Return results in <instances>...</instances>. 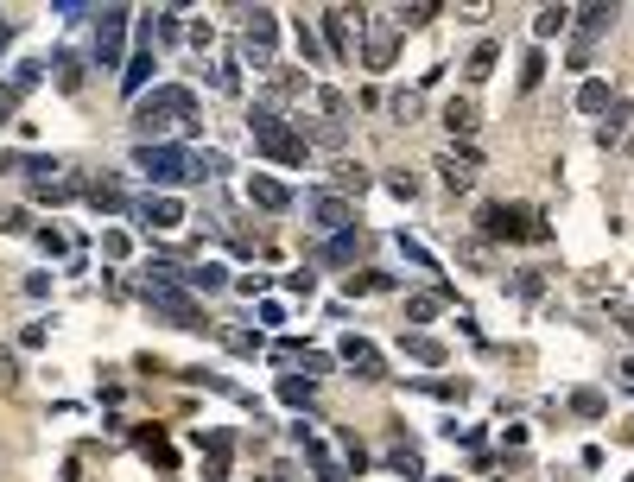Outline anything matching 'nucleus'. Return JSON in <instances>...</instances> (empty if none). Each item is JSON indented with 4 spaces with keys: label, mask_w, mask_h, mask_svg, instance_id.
Segmentation results:
<instances>
[{
    "label": "nucleus",
    "mask_w": 634,
    "mask_h": 482,
    "mask_svg": "<svg viewBox=\"0 0 634 482\" xmlns=\"http://www.w3.org/2000/svg\"><path fill=\"white\" fill-rule=\"evenodd\" d=\"M133 165H140L152 184L223 178V152H197V146H178V140H140V146H133Z\"/></svg>",
    "instance_id": "f257e3e1"
},
{
    "label": "nucleus",
    "mask_w": 634,
    "mask_h": 482,
    "mask_svg": "<svg viewBox=\"0 0 634 482\" xmlns=\"http://www.w3.org/2000/svg\"><path fill=\"white\" fill-rule=\"evenodd\" d=\"M197 96L184 89V83H165V89H152V96H140V109H133V127H140V140H165V133H197Z\"/></svg>",
    "instance_id": "f03ea898"
},
{
    "label": "nucleus",
    "mask_w": 634,
    "mask_h": 482,
    "mask_svg": "<svg viewBox=\"0 0 634 482\" xmlns=\"http://www.w3.org/2000/svg\"><path fill=\"white\" fill-rule=\"evenodd\" d=\"M248 133H254V146H260V159H273V165H305L311 159V140L298 127H286L273 109H260V102L248 109Z\"/></svg>",
    "instance_id": "7ed1b4c3"
},
{
    "label": "nucleus",
    "mask_w": 634,
    "mask_h": 482,
    "mask_svg": "<svg viewBox=\"0 0 634 482\" xmlns=\"http://www.w3.org/2000/svg\"><path fill=\"white\" fill-rule=\"evenodd\" d=\"M146 305L165 318V324H184V330H203V311H197V299L191 292H178L171 279H152L146 273Z\"/></svg>",
    "instance_id": "20e7f679"
},
{
    "label": "nucleus",
    "mask_w": 634,
    "mask_h": 482,
    "mask_svg": "<svg viewBox=\"0 0 634 482\" xmlns=\"http://www.w3.org/2000/svg\"><path fill=\"white\" fill-rule=\"evenodd\" d=\"M483 229L495 241H539L546 236V223L526 216V204H489V210H483Z\"/></svg>",
    "instance_id": "39448f33"
},
{
    "label": "nucleus",
    "mask_w": 634,
    "mask_h": 482,
    "mask_svg": "<svg viewBox=\"0 0 634 482\" xmlns=\"http://www.w3.org/2000/svg\"><path fill=\"white\" fill-rule=\"evenodd\" d=\"M305 210H311V223H317L324 236H349V229H356V204L337 197V191H311Z\"/></svg>",
    "instance_id": "423d86ee"
},
{
    "label": "nucleus",
    "mask_w": 634,
    "mask_h": 482,
    "mask_svg": "<svg viewBox=\"0 0 634 482\" xmlns=\"http://www.w3.org/2000/svg\"><path fill=\"white\" fill-rule=\"evenodd\" d=\"M609 26H616V6H584V19H577V38H571V58H565V64H571V70H584V64H590V51H597V38H603Z\"/></svg>",
    "instance_id": "0eeeda50"
},
{
    "label": "nucleus",
    "mask_w": 634,
    "mask_h": 482,
    "mask_svg": "<svg viewBox=\"0 0 634 482\" xmlns=\"http://www.w3.org/2000/svg\"><path fill=\"white\" fill-rule=\"evenodd\" d=\"M356 26L369 32V38H362V64H369V70H387L393 51H400V26H393V19H356Z\"/></svg>",
    "instance_id": "6e6552de"
},
{
    "label": "nucleus",
    "mask_w": 634,
    "mask_h": 482,
    "mask_svg": "<svg viewBox=\"0 0 634 482\" xmlns=\"http://www.w3.org/2000/svg\"><path fill=\"white\" fill-rule=\"evenodd\" d=\"M273 45H279V26H273V13H248L242 58H248V64H273Z\"/></svg>",
    "instance_id": "1a4fd4ad"
},
{
    "label": "nucleus",
    "mask_w": 634,
    "mask_h": 482,
    "mask_svg": "<svg viewBox=\"0 0 634 482\" xmlns=\"http://www.w3.org/2000/svg\"><path fill=\"white\" fill-rule=\"evenodd\" d=\"M438 172H444V184H457V191H470L476 184V172H483V152L463 140V146H451L444 159H438Z\"/></svg>",
    "instance_id": "9d476101"
},
{
    "label": "nucleus",
    "mask_w": 634,
    "mask_h": 482,
    "mask_svg": "<svg viewBox=\"0 0 634 482\" xmlns=\"http://www.w3.org/2000/svg\"><path fill=\"white\" fill-rule=\"evenodd\" d=\"M121 32H127V13L109 6V13L96 19V64H115V58H121Z\"/></svg>",
    "instance_id": "9b49d317"
},
{
    "label": "nucleus",
    "mask_w": 634,
    "mask_h": 482,
    "mask_svg": "<svg viewBox=\"0 0 634 482\" xmlns=\"http://www.w3.org/2000/svg\"><path fill=\"white\" fill-rule=\"evenodd\" d=\"M298 438H305V464L317 470V482H349V470H343V464L330 457V445H324L317 432H305V425H298Z\"/></svg>",
    "instance_id": "f8f14e48"
},
{
    "label": "nucleus",
    "mask_w": 634,
    "mask_h": 482,
    "mask_svg": "<svg viewBox=\"0 0 634 482\" xmlns=\"http://www.w3.org/2000/svg\"><path fill=\"white\" fill-rule=\"evenodd\" d=\"M133 223H146V229H178V223H184V204H178V197H146V204H133Z\"/></svg>",
    "instance_id": "ddd939ff"
},
{
    "label": "nucleus",
    "mask_w": 634,
    "mask_h": 482,
    "mask_svg": "<svg viewBox=\"0 0 634 482\" xmlns=\"http://www.w3.org/2000/svg\"><path fill=\"white\" fill-rule=\"evenodd\" d=\"M343 362H349L362 381H380V374H387V362H380V350L369 337H343Z\"/></svg>",
    "instance_id": "4468645a"
},
{
    "label": "nucleus",
    "mask_w": 634,
    "mask_h": 482,
    "mask_svg": "<svg viewBox=\"0 0 634 482\" xmlns=\"http://www.w3.org/2000/svg\"><path fill=\"white\" fill-rule=\"evenodd\" d=\"M248 204H260V210H292L298 197H292V184H279V178L254 172V178H248Z\"/></svg>",
    "instance_id": "2eb2a0df"
},
{
    "label": "nucleus",
    "mask_w": 634,
    "mask_h": 482,
    "mask_svg": "<svg viewBox=\"0 0 634 482\" xmlns=\"http://www.w3.org/2000/svg\"><path fill=\"white\" fill-rule=\"evenodd\" d=\"M629 115H634V102L609 96V109H603V120H597V140H603V146H622V133H629Z\"/></svg>",
    "instance_id": "dca6fc26"
},
{
    "label": "nucleus",
    "mask_w": 634,
    "mask_h": 482,
    "mask_svg": "<svg viewBox=\"0 0 634 482\" xmlns=\"http://www.w3.org/2000/svg\"><path fill=\"white\" fill-rule=\"evenodd\" d=\"M317 260H324V267H356V260H362V236H356V229H349V236H330L317 247Z\"/></svg>",
    "instance_id": "f3484780"
},
{
    "label": "nucleus",
    "mask_w": 634,
    "mask_h": 482,
    "mask_svg": "<svg viewBox=\"0 0 634 482\" xmlns=\"http://www.w3.org/2000/svg\"><path fill=\"white\" fill-rule=\"evenodd\" d=\"M324 32H330V64L356 58V51H349V38H356V32H349V13H343V6H330V13H324Z\"/></svg>",
    "instance_id": "a211bd4d"
},
{
    "label": "nucleus",
    "mask_w": 634,
    "mask_h": 482,
    "mask_svg": "<svg viewBox=\"0 0 634 482\" xmlns=\"http://www.w3.org/2000/svg\"><path fill=\"white\" fill-rule=\"evenodd\" d=\"M387 470H393V477H425V457H419L412 445H393V451H387Z\"/></svg>",
    "instance_id": "6ab92c4d"
},
{
    "label": "nucleus",
    "mask_w": 634,
    "mask_h": 482,
    "mask_svg": "<svg viewBox=\"0 0 634 482\" xmlns=\"http://www.w3.org/2000/svg\"><path fill=\"white\" fill-rule=\"evenodd\" d=\"M438 311H444V299H438V292H419V299H406V318H412V324H431Z\"/></svg>",
    "instance_id": "aec40b11"
},
{
    "label": "nucleus",
    "mask_w": 634,
    "mask_h": 482,
    "mask_svg": "<svg viewBox=\"0 0 634 482\" xmlns=\"http://www.w3.org/2000/svg\"><path fill=\"white\" fill-rule=\"evenodd\" d=\"M393 247H400V254H406V260H412V267H425V273H431V267H438V260H431V247H425V241H412V236H406V229H400V236H393Z\"/></svg>",
    "instance_id": "412c9836"
},
{
    "label": "nucleus",
    "mask_w": 634,
    "mask_h": 482,
    "mask_svg": "<svg viewBox=\"0 0 634 482\" xmlns=\"http://www.w3.org/2000/svg\"><path fill=\"white\" fill-rule=\"evenodd\" d=\"M298 51H305V64H330V51H324V38H317V32H311L305 19H298Z\"/></svg>",
    "instance_id": "4be33fe9"
},
{
    "label": "nucleus",
    "mask_w": 634,
    "mask_h": 482,
    "mask_svg": "<svg viewBox=\"0 0 634 482\" xmlns=\"http://www.w3.org/2000/svg\"><path fill=\"white\" fill-rule=\"evenodd\" d=\"M565 26H571V13H565V6H546V13L533 19V32H539V38H552V32H565Z\"/></svg>",
    "instance_id": "5701e85b"
},
{
    "label": "nucleus",
    "mask_w": 634,
    "mask_h": 482,
    "mask_svg": "<svg viewBox=\"0 0 634 482\" xmlns=\"http://www.w3.org/2000/svg\"><path fill=\"white\" fill-rule=\"evenodd\" d=\"M495 58H502L495 45H476V51H470V83H483V77L495 70Z\"/></svg>",
    "instance_id": "b1692460"
},
{
    "label": "nucleus",
    "mask_w": 634,
    "mask_h": 482,
    "mask_svg": "<svg viewBox=\"0 0 634 482\" xmlns=\"http://www.w3.org/2000/svg\"><path fill=\"white\" fill-rule=\"evenodd\" d=\"M539 77H546V51L533 45V51H526V64H520V89H539Z\"/></svg>",
    "instance_id": "393cba45"
},
{
    "label": "nucleus",
    "mask_w": 634,
    "mask_h": 482,
    "mask_svg": "<svg viewBox=\"0 0 634 482\" xmlns=\"http://www.w3.org/2000/svg\"><path fill=\"white\" fill-rule=\"evenodd\" d=\"M577 109L603 115V109H609V83H584V89H577Z\"/></svg>",
    "instance_id": "a878e982"
},
{
    "label": "nucleus",
    "mask_w": 634,
    "mask_h": 482,
    "mask_svg": "<svg viewBox=\"0 0 634 482\" xmlns=\"http://www.w3.org/2000/svg\"><path fill=\"white\" fill-rule=\"evenodd\" d=\"M279 400H286V406H311V381L286 374V381H279Z\"/></svg>",
    "instance_id": "bb28decb"
},
{
    "label": "nucleus",
    "mask_w": 634,
    "mask_h": 482,
    "mask_svg": "<svg viewBox=\"0 0 634 482\" xmlns=\"http://www.w3.org/2000/svg\"><path fill=\"white\" fill-rule=\"evenodd\" d=\"M444 120H451V133H470V127H476V102H451Z\"/></svg>",
    "instance_id": "cd10ccee"
},
{
    "label": "nucleus",
    "mask_w": 634,
    "mask_h": 482,
    "mask_svg": "<svg viewBox=\"0 0 634 482\" xmlns=\"http://www.w3.org/2000/svg\"><path fill=\"white\" fill-rule=\"evenodd\" d=\"M146 77H152V51H133V64H127V96H133Z\"/></svg>",
    "instance_id": "c85d7f7f"
},
{
    "label": "nucleus",
    "mask_w": 634,
    "mask_h": 482,
    "mask_svg": "<svg viewBox=\"0 0 634 482\" xmlns=\"http://www.w3.org/2000/svg\"><path fill=\"white\" fill-rule=\"evenodd\" d=\"M235 83H242V70H235V58H223V64L210 70V89H223V96H229Z\"/></svg>",
    "instance_id": "c756f323"
},
{
    "label": "nucleus",
    "mask_w": 634,
    "mask_h": 482,
    "mask_svg": "<svg viewBox=\"0 0 634 482\" xmlns=\"http://www.w3.org/2000/svg\"><path fill=\"white\" fill-rule=\"evenodd\" d=\"M223 343H229L235 356H260V337H254V330H223Z\"/></svg>",
    "instance_id": "7c9ffc66"
},
{
    "label": "nucleus",
    "mask_w": 634,
    "mask_h": 482,
    "mask_svg": "<svg viewBox=\"0 0 634 482\" xmlns=\"http://www.w3.org/2000/svg\"><path fill=\"white\" fill-rule=\"evenodd\" d=\"M406 356L412 362H444V350H438L431 337H406Z\"/></svg>",
    "instance_id": "2f4dec72"
},
{
    "label": "nucleus",
    "mask_w": 634,
    "mask_h": 482,
    "mask_svg": "<svg viewBox=\"0 0 634 482\" xmlns=\"http://www.w3.org/2000/svg\"><path fill=\"white\" fill-rule=\"evenodd\" d=\"M57 83H64V89H77V83H83V70L70 64V51H57Z\"/></svg>",
    "instance_id": "473e14b6"
},
{
    "label": "nucleus",
    "mask_w": 634,
    "mask_h": 482,
    "mask_svg": "<svg viewBox=\"0 0 634 482\" xmlns=\"http://www.w3.org/2000/svg\"><path fill=\"white\" fill-rule=\"evenodd\" d=\"M387 191H393V197H412L419 178H412V172H387Z\"/></svg>",
    "instance_id": "72a5a7b5"
},
{
    "label": "nucleus",
    "mask_w": 634,
    "mask_h": 482,
    "mask_svg": "<svg viewBox=\"0 0 634 482\" xmlns=\"http://www.w3.org/2000/svg\"><path fill=\"white\" fill-rule=\"evenodd\" d=\"M191 279H197V286H210V292H223V286H229V273H223V267H197Z\"/></svg>",
    "instance_id": "f704fd0d"
},
{
    "label": "nucleus",
    "mask_w": 634,
    "mask_h": 482,
    "mask_svg": "<svg viewBox=\"0 0 634 482\" xmlns=\"http://www.w3.org/2000/svg\"><path fill=\"white\" fill-rule=\"evenodd\" d=\"M571 406H577L584 419H597V406H603V393H590V387H584V393H571Z\"/></svg>",
    "instance_id": "c9c22d12"
},
{
    "label": "nucleus",
    "mask_w": 634,
    "mask_h": 482,
    "mask_svg": "<svg viewBox=\"0 0 634 482\" xmlns=\"http://www.w3.org/2000/svg\"><path fill=\"white\" fill-rule=\"evenodd\" d=\"M13 115V89H0V120Z\"/></svg>",
    "instance_id": "e433bc0d"
},
{
    "label": "nucleus",
    "mask_w": 634,
    "mask_h": 482,
    "mask_svg": "<svg viewBox=\"0 0 634 482\" xmlns=\"http://www.w3.org/2000/svg\"><path fill=\"white\" fill-rule=\"evenodd\" d=\"M6 38H13V32H6V26H0V51H6Z\"/></svg>",
    "instance_id": "4c0bfd02"
}]
</instances>
